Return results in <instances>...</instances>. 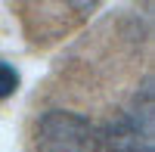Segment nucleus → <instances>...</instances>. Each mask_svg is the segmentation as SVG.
<instances>
[{
	"label": "nucleus",
	"instance_id": "obj_2",
	"mask_svg": "<svg viewBox=\"0 0 155 152\" xmlns=\"http://www.w3.org/2000/svg\"><path fill=\"white\" fill-rule=\"evenodd\" d=\"M37 152H102L99 124L71 109H50L34 124Z\"/></svg>",
	"mask_w": 155,
	"mask_h": 152
},
{
	"label": "nucleus",
	"instance_id": "obj_1",
	"mask_svg": "<svg viewBox=\"0 0 155 152\" xmlns=\"http://www.w3.org/2000/svg\"><path fill=\"white\" fill-rule=\"evenodd\" d=\"M102 152H152L155 149V90L152 78L134 93L121 112L99 124Z\"/></svg>",
	"mask_w": 155,
	"mask_h": 152
},
{
	"label": "nucleus",
	"instance_id": "obj_3",
	"mask_svg": "<svg viewBox=\"0 0 155 152\" xmlns=\"http://www.w3.org/2000/svg\"><path fill=\"white\" fill-rule=\"evenodd\" d=\"M19 90V71L9 65V62L0 59V99H6Z\"/></svg>",
	"mask_w": 155,
	"mask_h": 152
}]
</instances>
